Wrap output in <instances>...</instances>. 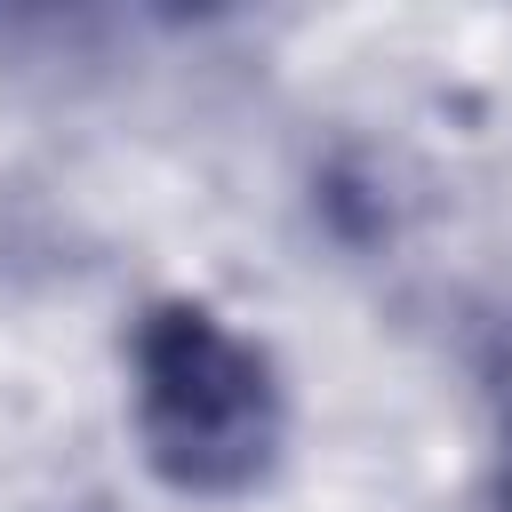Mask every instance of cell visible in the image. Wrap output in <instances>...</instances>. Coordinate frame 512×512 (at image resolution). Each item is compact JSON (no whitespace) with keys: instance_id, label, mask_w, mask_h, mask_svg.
Here are the masks:
<instances>
[{"instance_id":"cell-2","label":"cell","mask_w":512,"mask_h":512,"mask_svg":"<svg viewBox=\"0 0 512 512\" xmlns=\"http://www.w3.org/2000/svg\"><path fill=\"white\" fill-rule=\"evenodd\" d=\"M504 512H512V480H504Z\"/></svg>"},{"instance_id":"cell-1","label":"cell","mask_w":512,"mask_h":512,"mask_svg":"<svg viewBox=\"0 0 512 512\" xmlns=\"http://www.w3.org/2000/svg\"><path fill=\"white\" fill-rule=\"evenodd\" d=\"M136 376V440L144 464L176 496H248L288 432L280 376L264 344H248L224 312L168 296L128 336Z\"/></svg>"}]
</instances>
